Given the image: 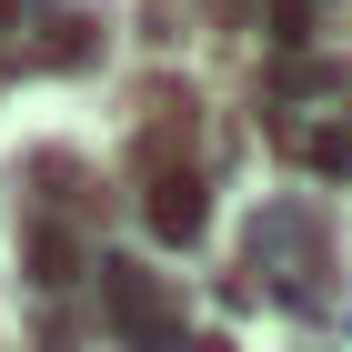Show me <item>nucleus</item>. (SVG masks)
I'll list each match as a JSON object with an SVG mask.
<instances>
[{
	"label": "nucleus",
	"mask_w": 352,
	"mask_h": 352,
	"mask_svg": "<svg viewBox=\"0 0 352 352\" xmlns=\"http://www.w3.org/2000/svg\"><path fill=\"white\" fill-rule=\"evenodd\" d=\"M151 232H171V242H191V232H201V182H182V171H162V182H151Z\"/></svg>",
	"instance_id": "1"
},
{
	"label": "nucleus",
	"mask_w": 352,
	"mask_h": 352,
	"mask_svg": "<svg viewBox=\"0 0 352 352\" xmlns=\"http://www.w3.org/2000/svg\"><path fill=\"white\" fill-rule=\"evenodd\" d=\"M41 51H51V71H71V60L91 51V21H81V10H60V21L41 30Z\"/></svg>",
	"instance_id": "2"
},
{
	"label": "nucleus",
	"mask_w": 352,
	"mask_h": 352,
	"mask_svg": "<svg viewBox=\"0 0 352 352\" xmlns=\"http://www.w3.org/2000/svg\"><path fill=\"white\" fill-rule=\"evenodd\" d=\"M191 352H232V342H191Z\"/></svg>",
	"instance_id": "3"
}]
</instances>
